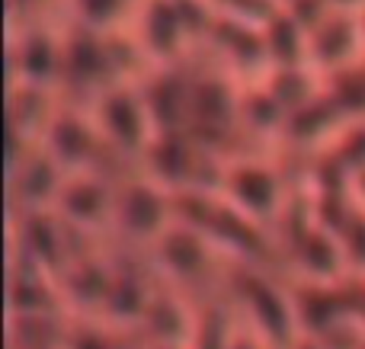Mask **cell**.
<instances>
[{
  "mask_svg": "<svg viewBox=\"0 0 365 349\" xmlns=\"http://www.w3.org/2000/svg\"><path fill=\"white\" fill-rule=\"evenodd\" d=\"M51 212H55L68 228L81 231V234H93V231H100V228H113L115 189L100 177L74 173V177L61 186Z\"/></svg>",
  "mask_w": 365,
  "mask_h": 349,
  "instance_id": "obj_6",
  "label": "cell"
},
{
  "mask_svg": "<svg viewBox=\"0 0 365 349\" xmlns=\"http://www.w3.org/2000/svg\"><path fill=\"white\" fill-rule=\"evenodd\" d=\"M356 19H359V32H362V42H365V6L356 13Z\"/></svg>",
  "mask_w": 365,
  "mask_h": 349,
  "instance_id": "obj_15",
  "label": "cell"
},
{
  "mask_svg": "<svg viewBox=\"0 0 365 349\" xmlns=\"http://www.w3.org/2000/svg\"><path fill=\"white\" fill-rule=\"evenodd\" d=\"M221 196L234 212L250 218L263 231L285 218V186L269 164L234 160L221 173Z\"/></svg>",
  "mask_w": 365,
  "mask_h": 349,
  "instance_id": "obj_2",
  "label": "cell"
},
{
  "mask_svg": "<svg viewBox=\"0 0 365 349\" xmlns=\"http://www.w3.org/2000/svg\"><path fill=\"white\" fill-rule=\"evenodd\" d=\"M324 93H327V100L334 103L343 119L365 122V58L336 71V74H327Z\"/></svg>",
  "mask_w": 365,
  "mask_h": 349,
  "instance_id": "obj_10",
  "label": "cell"
},
{
  "mask_svg": "<svg viewBox=\"0 0 365 349\" xmlns=\"http://www.w3.org/2000/svg\"><path fill=\"white\" fill-rule=\"evenodd\" d=\"M96 128L109 145L135 154H148V147L158 138V125H154L151 109L141 96V87H128V83H113L100 93Z\"/></svg>",
  "mask_w": 365,
  "mask_h": 349,
  "instance_id": "obj_4",
  "label": "cell"
},
{
  "mask_svg": "<svg viewBox=\"0 0 365 349\" xmlns=\"http://www.w3.org/2000/svg\"><path fill=\"white\" fill-rule=\"evenodd\" d=\"M45 132H48L45 154L61 170H71V173H87L96 151L106 141L103 132L96 128V122H87L83 115H74V113H55L51 122L45 125Z\"/></svg>",
  "mask_w": 365,
  "mask_h": 349,
  "instance_id": "obj_8",
  "label": "cell"
},
{
  "mask_svg": "<svg viewBox=\"0 0 365 349\" xmlns=\"http://www.w3.org/2000/svg\"><path fill=\"white\" fill-rule=\"evenodd\" d=\"M289 349H327V346H324L317 337H304V333H302V337H298V340H295V343H292Z\"/></svg>",
  "mask_w": 365,
  "mask_h": 349,
  "instance_id": "obj_14",
  "label": "cell"
},
{
  "mask_svg": "<svg viewBox=\"0 0 365 349\" xmlns=\"http://www.w3.org/2000/svg\"><path fill=\"white\" fill-rule=\"evenodd\" d=\"M227 295L244 327H250L269 349H289L298 333L289 279H279L259 263H237L227 279Z\"/></svg>",
  "mask_w": 365,
  "mask_h": 349,
  "instance_id": "obj_1",
  "label": "cell"
},
{
  "mask_svg": "<svg viewBox=\"0 0 365 349\" xmlns=\"http://www.w3.org/2000/svg\"><path fill=\"white\" fill-rule=\"evenodd\" d=\"M336 237H340L343 256H346L349 279H362L365 276V209L353 205L346 222L336 228Z\"/></svg>",
  "mask_w": 365,
  "mask_h": 349,
  "instance_id": "obj_12",
  "label": "cell"
},
{
  "mask_svg": "<svg viewBox=\"0 0 365 349\" xmlns=\"http://www.w3.org/2000/svg\"><path fill=\"white\" fill-rule=\"evenodd\" d=\"M289 279L295 282H346V256H343L336 231L324 228L314 218H304L289 234Z\"/></svg>",
  "mask_w": 365,
  "mask_h": 349,
  "instance_id": "obj_5",
  "label": "cell"
},
{
  "mask_svg": "<svg viewBox=\"0 0 365 349\" xmlns=\"http://www.w3.org/2000/svg\"><path fill=\"white\" fill-rule=\"evenodd\" d=\"M231 349H269V346H266L263 340H259L257 333L250 330V327H244V321H240V327H237V337H234Z\"/></svg>",
  "mask_w": 365,
  "mask_h": 349,
  "instance_id": "obj_13",
  "label": "cell"
},
{
  "mask_svg": "<svg viewBox=\"0 0 365 349\" xmlns=\"http://www.w3.org/2000/svg\"><path fill=\"white\" fill-rule=\"evenodd\" d=\"M135 42L151 61L170 64L189 38L180 0H145L135 16Z\"/></svg>",
  "mask_w": 365,
  "mask_h": 349,
  "instance_id": "obj_7",
  "label": "cell"
},
{
  "mask_svg": "<svg viewBox=\"0 0 365 349\" xmlns=\"http://www.w3.org/2000/svg\"><path fill=\"white\" fill-rule=\"evenodd\" d=\"M71 4H74L77 26H87V29L96 32H113L132 13L135 0H71Z\"/></svg>",
  "mask_w": 365,
  "mask_h": 349,
  "instance_id": "obj_11",
  "label": "cell"
},
{
  "mask_svg": "<svg viewBox=\"0 0 365 349\" xmlns=\"http://www.w3.org/2000/svg\"><path fill=\"white\" fill-rule=\"evenodd\" d=\"M359 349H365V340H362V343H359Z\"/></svg>",
  "mask_w": 365,
  "mask_h": 349,
  "instance_id": "obj_16",
  "label": "cell"
},
{
  "mask_svg": "<svg viewBox=\"0 0 365 349\" xmlns=\"http://www.w3.org/2000/svg\"><path fill=\"white\" fill-rule=\"evenodd\" d=\"M177 222L173 215V199L164 186L154 179H135L115 189V212H113V231L119 241L132 247L151 250V244Z\"/></svg>",
  "mask_w": 365,
  "mask_h": 349,
  "instance_id": "obj_3",
  "label": "cell"
},
{
  "mask_svg": "<svg viewBox=\"0 0 365 349\" xmlns=\"http://www.w3.org/2000/svg\"><path fill=\"white\" fill-rule=\"evenodd\" d=\"M240 113V100L227 77H199L192 80V100H189V125H205L208 132L227 128Z\"/></svg>",
  "mask_w": 365,
  "mask_h": 349,
  "instance_id": "obj_9",
  "label": "cell"
}]
</instances>
